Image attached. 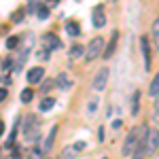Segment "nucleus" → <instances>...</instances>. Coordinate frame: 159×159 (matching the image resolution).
<instances>
[{
  "mask_svg": "<svg viewBox=\"0 0 159 159\" xmlns=\"http://www.w3.org/2000/svg\"><path fill=\"white\" fill-rule=\"evenodd\" d=\"M147 129V125H136L134 129L127 134V138H125V142H123V155H132L136 151V147H138V142H140V136H142V132Z\"/></svg>",
  "mask_w": 159,
  "mask_h": 159,
  "instance_id": "f257e3e1",
  "label": "nucleus"
},
{
  "mask_svg": "<svg viewBox=\"0 0 159 159\" xmlns=\"http://www.w3.org/2000/svg\"><path fill=\"white\" fill-rule=\"evenodd\" d=\"M25 125H24V136L28 142H34L38 138V134H40V125H38V119L36 115H28L25 117Z\"/></svg>",
  "mask_w": 159,
  "mask_h": 159,
  "instance_id": "f03ea898",
  "label": "nucleus"
},
{
  "mask_svg": "<svg viewBox=\"0 0 159 159\" xmlns=\"http://www.w3.org/2000/svg\"><path fill=\"white\" fill-rule=\"evenodd\" d=\"M102 51H104V38H102V36H96L91 43H89V47H87V51H85V53H87L85 60H87V61L98 60Z\"/></svg>",
  "mask_w": 159,
  "mask_h": 159,
  "instance_id": "7ed1b4c3",
  "label": "nucleus"
},
{
  "mask_svg": "<svg viewBox=\"0 0 159 159\" xmlns=\"http://www.w3.org/2000/svg\"><path fill=\"white\" fill-rule=\"evenodd\" d=\"M108 68H100L98 72H96V76H93V81H91V89L93 91H104V87H106V83H108Z\"/></svg>",
  "mask_w": 159,
  "mask_h": 159,
  "instance_id": "20e7f679",
  "label": "nucleus"
},
{
  "mask_svg": "<svg viewBox=\"0 0 159 159\" xmlns=\"http://www.w3.org/2000/svg\"><path fill=\"white\" fill-rule=\"evenodd\" d=\"M40 47H43V49H47L51 53V51H55V49H60L61 47V43H60V38L55 36V34H45V36H43V40H40Z\"/></svg>",
  "mask_w": 159,
  "mask_h": 159,
  "instance_id": "39448f33",
  "label": "nucleus"
},
{
  "mask_svg": "<svg viewBox=\"0 0 159 159\" xmlns=\"http://www.w3.org/2000/svg\"><path fill=\"white\" fill-rule=\"evenodd\" d=\"M91 24L96 25V28H104L106 15H104V7H102V4H98V7L93 9V13H91Z\"/></svg>",
  "mask_w": 159,
  "mask_h": 159,
  "instance_id": "423d86ee",
  "label": "nucleus"
},
{
  "mask_svg": "<svg viewBox=\"0 0 159 159\" xmlns=\"http://www.w3.org/2000/svg\"><path fill=\"white\" fill-rule=\"evenodd\" d=\"M57 87H60L61 91H70V89L74 87V81L70 79V74H68V72L57 74Z\"/></svg>",
  "mask_w": 159,
  "mask_h": 159,
  "instance_id": "0eeeda50",
  "label": "nucleus"
},
{
  "mask_svg": "<svg viewBox=\"0 0 159 159\" xmlns=\"http://www.w3.org/2000/svg\"><path fill=\"white\" fill-rule=\"evenodd\" d=\"M25 76H28V83L34 85V83H40V81L45 79V70H43L40 66H36V68H30V72L25 74Z\"/></svg>",
  "mask_w": 159,
  "mask_h": 159,
  "instance_id": "6e6552de",
  "label": "nucleus"
},
{
  "mask_svg": "<svg viewBox=\"0 0 159 159\" xmlns=\"http://www.w3.org/2000/svg\"><path fill=\"white\" fill-rule=\"evenodd\" d=\"M140 49H142V57H144V68L151 70V49H148V38H140Z\"/></svg>",
  "mask_w": 159,
  "mask_h": 159,
  "instance_id": "1a4fd4ad",
  "label": "nucleus"
},
{
  "mask_svg": "<svg viewBox=\"0 0 159 159\" xmlns=\"http://www.w3.org/2000/svg\"><path fill=\"white\" fill-rule=\"evenodd\" d=\"M117 38H119V32H112V36H110L108 47L104 49V60H108V57H112V53H115V49H117Z\"/></svg>",
  "mask_w": 159,
  "mask_h": 159,
  "instance_id": "9d476101",
  "label": "nucleus"
},
{
  "mask_svg": "<svg viewBox=\"0 0 159 159\" xmlns=\"http://www.w3.org/2000/svg\"><path fill=\"white\" fill-rule=\"evenodd\" d=\"M157 147H159V132H153L147 136V153H153Z\"/></svg>",
  "mask_w": 159,
  "mask_h": 159,
  "instance_id": "9b49d317",
  "label": "nucleus"
},
{
  "mask_svg": "<svg viewBox=\"0 0 159 159\" xmlns=\"http://www.w3.org/2000/svg\"><path fill=\"white\" fill-rule=\"evenodd\" d=\"M55 134H57V125H53V127H51L49 136H47V140H45V144H43V151H45V153L53 148V142H55Z\"/></svg>",
  "mask_w": 159,
  "mask_h": 159,
  "instance_id": "f8f14e48",
  "label": "nucleus"
},
{
  "mask_svg": "<svg viewBox=\"0 0 159 159\" xmlns=\"http://www.w3.org/2000/svg\"><path fill=\"white\" fill-rule=\"evenodd\" d=\"M140 112V91H134V96H132V115H138Z\"/></svg>",
  "mask_w": 159,
  "mask_h": 159,
  "instance_id": "ddd939ff",
  "label": "nucleus"
},
{
  "mask_svg": "<svg viewBox=\"0 0 159 159\" xmlns=\"http://www.w3.org/2000/svg\"><path fill=\"white\" fill-rule=\"evenodd\" d=\"M66 32H68L70 36H79V34H81V28H79L76 21H68V24H66Z\"/></svg>",
  "mask_w": 159,
  "mask_h": 159,
  "instance_id": "4468645a",
  "label": "nucleus"
},
{
  "mask_svg": "<svg viewBox=\"0 0 159 159\" xmlns=\"http://www.w3.org/2000/svg\"><path fill=\"white\" fill-rule=\"evenodd\" d=\"M68 53H70V57H72V60H79V57H83V53H85V49H83L81 45H72Z\"/></svg>",
  "mask_w": 159,
  "mask_h": 159,
  "instance_id": "2eb2a0df",
  "label": "nucleus"
},
{
  "mask_svg": "<svg viewBox=\"0 0 159 159\" xmlns=\"http://www.w3.org/2000/svg\"><path fill=\"white\" fill-rule=\"evenodd\" d=\"M148 93H151L153 98H159V74L153 79V83H151V87H148Z\"/></svg>",
  "mask_w": 159,
  "mask_h": 159,
  "instance_id": "dca6fc26",
  "label": "nucleus"
},
{
  "mask_svg": "<svg viewBox=\"0 0 159 159\" xmlns=\"http://www.w3.org/2000/svg\"><path fill=\"white\" fill-rule=\"evenodd\" d=\"M53 106H55V100H53V98H45L43 102H40V110H43V112H47V110H51Z\"/></svg>",
  "mask_w": 159,
  "mask_h": 159,
  "instance_id": "f3484780",
  "label": "nucleus"
},
{
  "mask_svg": "<svg viewBox=\"0 0 159 159\" xmlns=\"http://www.w3.org/2000/svg\"><path fill=\"white\" fill-rule=\"evenodd\" d=\"M153 43H155V47L159 49V19L153 21Z\"/></svg>",
  "mask_w": 159,
  "mask_h": 159,
  "instance_id": "a211bd4d",
  "label": "nucleus"
},
{
  "mask_svg": "<svg viewBox=\"0 0 159 159\" xmlns=\"http://www.w3.org/2000/svg\"><path fill=\"white\" fill-rule=\"evenodd\" d=\"M19 98H21V102H24V104H28V102H32V98H34V91H32V89H24Z\"/></svg>",
  "mask_w": 159,
  "mask_h": 159,
  "instance_id": "6ab92c4d",
  "label": "nucleus"
},
{
  "mask_svg": "<svg viewBox=\"0 0 159 159\" xmlns=\"http://www.w3.org/2000/svg\"><path fill=\"white\" fill-rule=\"evenodd\" d=\"M74 155H76V148L74 147H66L61 151V159H72Z\"/></svg>",
  "mask_w": 159,
  "mask_h": 159,
  "instance_id": "aec40b11",
  "label": "nucleus"
},
{
  "mask_svg": "<svg viewBox=\"0 0 159 159\" xmlns=\"http://www.w3.org/2000/svg\"><path fill=\"white\" fill-rule=\"evenodd\" d=\"M43 153H45V151L40 147H36V148H32V151L28 153V159H43Z\"/></svg>",
  "mask_w": 159,
  "mask_h": 159,
  "instance_id": "412c9836",
  "label": "nucleus"
},
{
  "mask_svg": "<svg viewBox=\"0 0 159 159\" xmlns=\"http://www.w3.org/2000/svg\"><path fill=\"white\" fill-rule=\"evenodd\" d=\"M36 15H38V19H47V17H49V7H47V4H40Z\"/></svg>",
  "mask_w": 159,
  "mask_h": 159,
  "instance_id": "4be33fe9",
  "label": "nucleus"
},
{
  "mask_svg": "<svg viewBox=\"0 0 159 159\" xmlns=\"http://www.w3.org/2000/svg\"><path fill=\"white\" fill-rule=\"evenodd\" d=\"M98 98H93V100H89V104H87V112L89 115H96V110H98Z\"/></svg>",
  "mask_w": 159,
  "mask_h": 159,
  "instance_id": "5701e85b",
  "label": "nucleus"
},
{
  "mask_svg": "<svg viewBox=\"0 0 159 159\" xmlns=\"http://www.w3.org/2000/svg\"><path fill=\"white\" fill-rule=\"evenodd\" d=\"M17 45H19V38L17 36H9L7 38V47H9V49H15Z\"/></svg>",
  "mask_w": 159,
  "mask_h": 159,
  "instance_id": "b1692460",
  "label": "nucleus"
},
{
  "mask_svg": "<svg viewBox=\"0 0 159 159\" xmlns=\"http://www.w3.org/2000/svg\"><path fill=\"white\" fill-rule=\"evenodd\" d=\"M24 15H25V11H24V9H19L17 13H13V17H11V19H13V24L21 21V19H24Z\"/></svg>",
  "mask_w": 159,
  "mask_h": 159,
  "instance_id": "393cba45",
  "label": "nucleus"
},
{
  "mask_svg": "<svg viewBox=\"0 0 159 159\" xmlns=\"http://www.w3.org/2000/svg\"><path fill=\"white\" fill-rule=\"evenodd\" d=\"M38 57H40V60H49V51L40 47V51H38Z\"/></svg>",
  "mask_w": 159,
  "mask_h": 159,
  "instance_id": "a878e982",
  "label": "nucleus"
},
{
  "mask_svg": "<svg viewBox=\"0 0 159 159\" xmlns=\"http://www.w3.org/2000/svg\"><path fill=\"white\" fill-rule=\"evenodd\" d=\"M11 66H13V60H11V57H7V60L2 61V68H4V70H9Z\"/></svg>",
  "mask_w": 159,
  "mask_h": 159,
  "instance_id": "bb28decb",
  "label": "nucleus"
},
{
  "mask_svg": "<svg viewBox=\"0 0 159 159\" xmlns=\"http://www.w3.org/2000/svg\"><path fill=\"white\" fill-rule=\"evenodd\" d=\"M72 147L76 148V151H83V148H85L87 144H85V142H76V144H72Z\"/></svg>",
  "mask_w": 159,
  "mask_h": 159,
  "instance_id": "cd10ccee",
  "label": "nucleus"
},
{
  "mask_svg": "<svg viewBox=\"0 0 159 159\" xmlns=\"http://www.w3.org/2000/svg\"><path fill=\"white\" fill-rule=\"evenodd\" d=\"M7 93H9V91H7V89H4V87H2V89H0V102H2V100L7 98Z\"/></svg>",
  "mask_w": 159,
  "mask_h": 159,
  "instance_id": "c85d7f7f",
  "label": "nucleus"
},
{
  "mask_svg": "<svg viewBox=\"0 0 159 159\" xmlns=\"http://www.w3.org/2000/svg\"><path fill=\"white\" fill-rule=\"evenodd\" d=\"M159 117V98H157V102H155V119Z\"/></svg>",
  "mask_w": 159,
  "mask_h": 159,
  "instance_id": "c756f323",
  "label": "nucleus"
},
{
  "mask_svg": "<svg viewBox=\"0 0 159 159\" xmlns=\"http://www.w3.org/2000/svg\"><path fill=\"white\" fill-rule=\"evenodd\" d=\"M4 134V123H0V136Z\"/></svg>",
  "mask_w": 159,
  "mask_h": 159,
  "instance_id": "7c9ffc66",
  "label": "nucleus"
},
{
  "mask_svg": "<svg viewBox=\"0 0 159 159\" xmlns=\"http://www.w3.org/2000/svg\"><path fill=\"white\" fill-rule=\"evenodd\" d=\"M60 159H61V157H60Z\"/></svg>",
  "mask_w": 159,
  "mask_h": 159,
  "instance_id": "2f4dec72",
  "label": "nucleus"
}]
</instances>
